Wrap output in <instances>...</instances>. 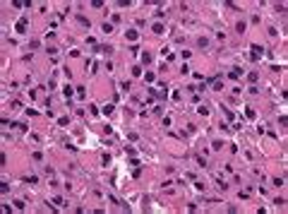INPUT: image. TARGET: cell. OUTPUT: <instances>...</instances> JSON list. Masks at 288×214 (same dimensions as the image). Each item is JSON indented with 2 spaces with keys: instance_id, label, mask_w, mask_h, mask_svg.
Wrapping results in <instances>:
<instances>
[{
  "instance_id": "5b68a950",
  "label": "cell",
  "mask_w": 288,
  "mask_h": 214,
  "mask_svg": "<svg viewBox=\"0 0 288 214\" xmlns=\"http://www.w3.org/2000/svg\"><path fill=\"white\" fill-rule=\"evenodd\" d=\"M77 22H79V24H84L86 29H89V19H86V17H82V15H77Z\"/></svg>"
},
{
  "instance_id": "8992f818",
  "label": "cell",
  "mask_w": 288,
  "mask_h": 214,
  "mask_svg": "<svg viewBox=\"0 0 288 214\" xmlns=\"http://www.w3.org/2000/svg\"><path fill=\"white\" fill-rule=\"evenodd\" d=\"M127 39H130V41H137V31L130 29V31H127Z\"/></svg>"
},
{
  "instance_id": "3957f363",
  "label": "cell",
  "mask_w": 288,
  "mask_h": 214,
  "mask_svg": "<svg viewBox=\"0 0 288 214\" xmlns=\"http://www.w3.org/2000/svg\"><path fill=\"white\" fill-rule=\"evenodd\" d=\"M240 75H243V70H240V68H233V70L228 72V77H231V79H238Z\"/></svg>"
},
{
  "instance_id": "277c9868",
  "label": "cell",
  "mask_w": 288,
  "mask_h": 214,
  "mask_svg": "<svg viewBox=\"0 0 288 214\" xmlns=\"http://www.w3.org/2000/svg\"><path fill=\"white\" fill-rule=\"evenodd\" d=\"M151 29H154V34H163V24H159V22H156V24H154V26H151Z\"/></svg>"
},
{
  "instance_id": "52a82bcc",
  "label": "cell",
  "mask_w": 288,
  "mask_h": 214,
  "mask_svg": "<svg viewBox=\"0 0 288 214\" xmlns=\"http://www.w3.org/2000/svg\"><path fill=\"white\" fill-rule=\"evenodd\" d=\"M142 63H144V65L151 63V56H149V53H142Z\"/></svg>"
},
{
  "instance_id": "ba28073f",
  "label": "cell",
  "mask_w": 288,
  "mask_h": 214,
  "mask_svg": "<svg viewBox=\"0 0 288 214\" xmlns=\"http://www.w3.org/2000/svg\"><path fill=\"white\" fill-rule=\"evenodd\" d=\"M257 77H259V75H257V72H250V75H247V79H250V82H252V84H254V82H257Z\"/></svg>"
},
{
  "instance_id": "6da1fadb",
  "label": "cell",
  "mask_w": 288,
  "mask_h": 214,
  "mask_svg": "<svg viewBox=\"0 0 288 214\" xmlns=\"http://www.w3.org/2000/svg\"><path fill=\"white\" fill-rule=\"evenodd\" d=\"M26 24H29V19H26V17L19 19V22H17V34H24V31H26Z\"/></svg>"
},
{
  "instance_id": "7a4b0ae2",
  "label": "cell",
  "mask_w": 288,
  "mask_h": 214,
  "mask_svg": "<svg viewBox=\"0 0 288 214\" xmlns=\"http://www.w3.org/2000/svg\"><path fill=\"white\" fill-rule=\"evenodd\" d=\"M262 56H264V48H262V46H257V43H254V46H252V58L257 60V58H262Z\"/></svg>"
},
{
  "instance_id": "9c48e42d",
  "label": "cell",
  "mask_w": 288,
  "mask_h": 214,
  "mask_svg": "<svg viewBox=\"0 0 288 214\" xmlns=\"http://www.w3.org/2000/svg\"><path fill=\"white\" fill-rule=\"evenodd\" d=\"M245 116H247V118H250V120H254V116H257V113H254L252 108H247V111H245Z\"/></svg>"
}]
</instances>
